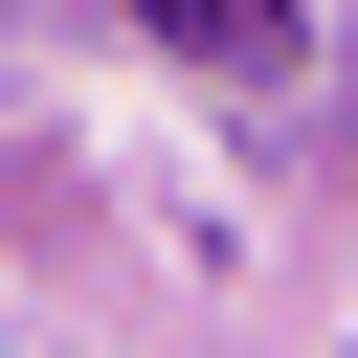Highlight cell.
I'll return each mask as SVG.
<instances>
[{
    "instance_id": "obj_1",
    "label": "cell",
    "mask_w": 358,
    "mask_h": 358,
    "mask_svg": "<svg viewBox=\"0 0 358 358\" xmlns=\"http://www.w3.org/2000/svg\"><path fill=\"white\" fill-rule=\"evenodd\" d=\"M134 22H157V45H201V67H268V45H291V0H134Z\"/></svg>"
}]
</instances>
